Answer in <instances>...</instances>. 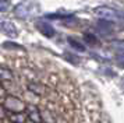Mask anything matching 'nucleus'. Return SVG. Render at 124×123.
Masks as SVG:
<instances>
[{
    "instance_id": "nucleus-1",
    "label": "nucleus",
    "mask_w": 124,
    "mask_h": 123,
    "mask_svg": "<svg viewBox=\"0 0 124 123\" xmlns=\"http://www.w3.org/2000/svg\"><path fill=\"white\" fill-rule=\"evenodd\" d=\"M38 11V3L34 0H23L14 7V16L20 18H28Z\"/></svg>"
},
{
    "instance_id": "nucleus-2",
    "label": "nucleus",
    "mask_w": 124,
    "mask_h": 123,
    "mask_svg": "<svg viewBox=\"0 0 124 123\" xmlns=\"http://www.w3.org/2000/svg\"><path fill=\"white\" fill-rule=\"evenodd\" d=\"M3 108L6 109V112L16 115V113H24L27 109V104L16 95H6L4 102H3Z\"/></svg>"
},
{
    "instance_id": "nucleus-3",
    "label": "nucleus",
    "mask_w": 124,
    "mask_h": 123,
    "mask_svg": "<svg viewBox=\"0 0 124 123\" xmlns=\"http://www.w3.org/2000/svg\"><path fill=\"white\" fill-rule=\"evenodd\" d=\"M93 14L96 17H99L101 20H103V21H109V22L116 21L120 17V14L114 9L107 7V6H99V7H96L95 10H93Z\"/></svg>"
},
{
    "instance_id": "nucleus-4",
    "label": "nucleus",
    "mask_w": 124,
    "mask_h": 123,
    "mask_svg": "<svg viewBox=\"0 0 124 123\" xmlns=\"http://www.w3.org/2000/svg\"><path fill=\"white\" fill-rule=\"evenodd\" d=\"M25 116H27V119L31 120L32 123H42L43 122V117H42V113H40L39 108H38L36 105H32V104L27 105Z\"/></svg>"
},
{
    "instance_id": "nucleus-5",
    "label": "nucleus",
    "mask_w": 124,
    "mask_h": 123,
    "mask_svg": "<svg viewBox=\"0 0 124 123\" xmlns=\"http://www.w3.org/2000/svg\"><path fill=\"white\" fill-rule=\"evenodd\" d=\"M0 34L6 35L7 38H17L18 36V29L17 27L10 21H1L0 22Z\"/></svg>"
},
{
    "instance_id": "nucleus-6",
    "label": "nucleus",
    "mask_w": 124,
    "mask_h": 123,
    "mask_svg": "<svg viewBox=\"0 0 124 123\" xmlns=\"http://www.w3.org/2000/svg\"><path fill=\"white\" fill-rule=\"evenodd\" d=\"M36 28H38V31H39L42 35H45L47 38H52V36H54V28L52 27L50 24L45 20H39V21H36Z\"/></svg>"
},
{
    "instance_id": "nucleus-7",
    "label": "nucleus",
    "mask_w": 124,
    "mask_h": 123,
    "mask_svg": "<svg viewBox=\"0 0 124 123\" xmlns=\"http://www.w3.org/2000/svg\"><path fill=\"white\" fill-rule=\"evenodd\" d=\"M13 78H14V74L8 67L0 66V81H11Z\"/></svg>"
},
{
    "instance_id": "nucleus-8",
    "label": "nucleus",
    "mask_w": 124,
    "mask_h": 123,
    "mask_svg": "<svg viewBox=\"0 0 124 123\" xmlns=\"http://www.w3.org/2000/svg\"><path fill=\"white\" fill-rule=\"evenodd\" d=\"M10 119H11V123H24L27 116H25V113H16V115L10 113Z\"/></svg>"
},
{
    "instance_id": "nucleus-9",
    "label": "nucleus",
    "mask_w": 124,
    "mask_h": 123,
    "mask_svg": "<svg viewBox=\"0 0 124 123\" xmlns=\"http://www.w3.org/2000/svg\"><path fill=\"white\" fill-rule=\"evenodd\" d=\"M68 44H70V46H73L74 49H77L79 50V52H84L85 50V46L81 42H78L77 39H74V38H68Z\"/></svg>"
},
{
    "instance_id": "nucleus-10",
    "label": "nucleus",
    "mask_w": 124,
    "mask_h": 123,
    "mask_svg": "<svg viewBox=\"0 0 124 123\" xmlns=\"http://www.w3.org/2000/svg\"><path fill=\"white\" fill-rule=\"evenodd\" d=\"M11 9V1L10 0H0V13H6Z\"/></svg>"
},
{
    "instance_id": "nucleus-11",
    "label": "nucleus",
    "mask_w": 124,
    "mask_h": 123,
    "mask_svg": "<svg viewBox=\"0 0 124 123\" xmlns=\"http://www.w3.org/2000/svg\"><path fill=\"white\" fill-rule=\"evenodd\" d=\"M84 39L88 42L89 45H96L98 44V39H96V36L93 35V34H85L84 35Z\"/></svg>"
},
{
    "instance_id": "nucleus-12",
    "label": "nucleus",
    "mask_w": 124,
    "mask_h": 123,
    "mask_svg": "<svg viewBox=\"0 0 124 123\" xmlns=\"http://www.w3.org/2000/svg\"><path fill=\"white\" fill-rule=\"evenodd\" d=\"M114 59H116V63H117L118 66L124 69V53H123V52H121V53H117Z\"/></svg>"
},
{
    "instance_id": "nucleus-13",
    "label": "nucleus",
    "mask_w": 124,
    "mask_h": 123,
    "mask_svg": "<svg viewBox=\"0 0 124 123\" xmlns=\"http://www.w3.org/2000/svg\"><path fill=\"white\" fill-rule=\"evenodd\" d=\"M6 95H7L6 88L3 87V84H1V81H0V99H4V98H6Z\"/></svg>"
},
{
    "instance_id": "nucleus-14",
    "label": "nucleus",
    "mask_w": 124,
    "mask_h": 123,
    "mask_svg": "<svg viewBox=\"0 0 124 123\" xmlns=\"http://www.w3.org/2000/svg\"><path fill=\"white\" fill-rule=\"evenodd\" d=\"M7 116V112H6V109L3 108V105H0V120H3L4 117Z\"/></svg>"
},
{
    "instance_id": "nucleus-15",
    "label": "nucleus",
    "mask_w": 124,
    "mask_h": 123,
    "mask_svg": "<svg viewBox=\"0 0 124 123\" xmlns=\"http://www.w3.org/2000/svg\"><path fill=\"white\" fill-rule=\"evenodd\" d=\"M114 44H113V46L116 48V46H121V48H124V41H113Z\"/></svg>"
},
{
    "instance_id": "nucleus-16",
    "label": "nucleus",
    "mask_w": 124,
    "mask_h": 123,
    "mask_svg": "<svg viewBox=\"0 0 124 123\" xmlns=\"http://www.w3.org/2000/svg\"><path fill=\"white\" fill-rule=\"evenodd\" d=\"M0 123H4V122H3V120H0Z\"/></svg>"
}]
</instances>
